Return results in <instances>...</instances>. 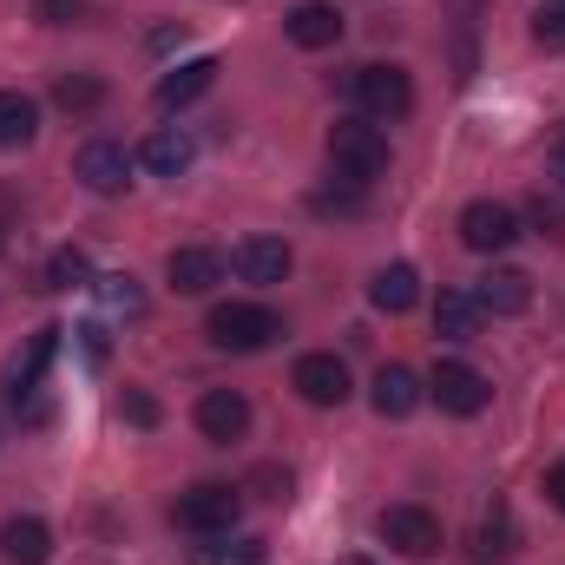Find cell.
Returning a JSON list of instances; mask_svg holds the SVG:
<instances>
[{"mask_svg": "<svg viewBox=\"0 0 565 565\" xmlns=\"http://www.w3.org/2000/svg\"><path fill=\"white\" fill-rule=\"evenodd\" d=\"M329 164H335V178H349V184H375L382 171H388V132L375 126V119H335L329 126Z\"/></svg>", "mask_w": 565, "mask_h": 565, "instance_id": "1", "label": "cell"}, {"mask_svg": "<svg viewBox=\"0 0 565 565\" xmlns=\"http://www.w3.org/2000/svg\"><path fill=\"white\" fill-rule=\"evenodd\" d=\"M204 335H211L217 349H231V355H257V349H270L282 335V316L264 309V302H217V309L204 316Z\"/></svg>", "mask_w": 565, "mask_h": 565, "instance_id": "2", "label": "cell"}, {"mask_svg": "<svg viewBox=\"0 0 565 565\" xmlns=\"http://www.w3.org/2000/svg\"><path fill=\"white\" fill-rule=\"evenodd\" d=\"M349 93H355L362 119H375V126H395V119L415 113V79L402 66H355L349 73Z\"/></svg>", "mask_w": 565, "mask_h": 565, "instance_id": "3", "label": "cell"}, {"mask_svg": "<svg viewBox=\"0 0 565 565\" xmlns=\"http://www.w3.org/2000/svg\"><path fill=\"white\" fill-rule=\"evenodd\" d=\"M237 513H244V487H217V480H204V487H191V493H178V500H171V526L204 533V540L231 533V526H237Z\"/></svg>", "mask_w": 565, "mask_h": 565, "instance_id": "4", "label": "cell"}, {"mask_svg": "<svg viewBox=\"0 0 565 565\" xmlns=\"http://www.w3.org/2000/svg\"><path fill=\"white\" fill-rule=\"evenodd\" d=\"M460 244H467V250H480V257L513 250V244H520V211H513V204H500V198H473V204L460 211Z\"/></svg>", "mask_w": 565, "mask_h": 565, "instance_id": "5", "label": "cell"}, {"mask_svg": "<svg viewBox=\"0 0 565 565\" xmlns=\"http://www.w3.org/2000/svg\"><path fill=\"white\" fill-rule=\"evenodd\" d=\"M427 395L440 402V415H460V422H473V415H487V402H493V382H487L480 369H467V362H440V369H434V382H427Z\"/></svg>", "mask_w": 565, "mask_h": 565, "instance_id": "6", "label": "cell"}, {"mask_svg": "<svg viewBox=\"0 0 565 565\" xmlns=\"http://www.w3.org/2000/svg\"><path fill=\"white\" fill-rule=\"evenodd\" d=\"M375 533H382V546L402 553V559H434V553H440V520H434L427 507H388V513L375 520Z\"/></svg>", "mask_w": 565, "mask_h": 565, "instance_id": "7", "label": "cell"}, {"mask_svg": "<svg viewBox=\"0 0 565 565\" xmlns=\"http://www.w3.org/2000/svg\"><path fill=\"white\" fill-rule=\"evenodd\" d=\"M73 178H79L93 198H119V191L132 184V158H126V145H113V139H86L79 158H73Z\"/></svg>", "mask_w": 565, "mask_h": 565, "instance_id": "8", "label": "cell"}, {"mask_svg": "<svg viewBox=\"0 0 565 565\" xmlns=\"http://www.w3.org/2000/svg\"><path fill=\"white\" fill-rule=\"evenodd\" d=\"M289 382H296V395L309 408H342L349 402V362L342 355H302Z\"/></svg>", "mask_w": 565, "mask_h": 565, "instance_id": "9", "label": "cell"}, {"mask_svg": "<svg viewBox=\"0 0 565 565\" xmlns=\"http://www.w3.org/2000/svg\"><path fill=\"white\" fill-rule=\"evenodd\" d=\"M198 434L217 440V447L244 440V434H250V402H244L237 388H204V395H198Z\"/></svg>", "mask_w": 565, "mask_h": 565, "instance_id": "10", "label": "cell"}, {"mask_svg": "<svg viewBox=\"0 0 565 565\" xmlns=\"http://www.w3.org/2000/svg\"><path fill=\"white\" fill-rule=\"evenodd\" d=\"M217 73H224V66H217V53H198V60L171 66V73L158 79V93H151V99H158V113H184L191 99H204V93L217 86Z\"/></svg>", "mask_w": 565, "mask_h": 565, "instance_id": "11", "label": "cell"}, {"mask_svg": "<svg viewBox=\"0 0 565 565\" xmlns=\"http://www.w3.org/2000/svg\"><path fill=\"white\" fill-rule=\"evenodd\" d=\"M289 264H296V250L282 244V237H244L237 250H231V270L244 282H257V289H270V282L289 277Z\"/></svg>", "mask_w": 565, "mask_h": 565, "instance_id": "12", "label": "cell"}, {"mask_svg": "<svg viewBox=\"0 0 565 565\" xmlns=\"http://www.w3.org/2000/svg\"><path fill=\"white\" fill-rule=\"evenodd\" d=\"M164 282H171L178 296H204L211 282H224V257H217L211 244H178V250L164 257Z\"/></svg>", "mask_w": 565, "mask_h": 565, "instance_id": "13", "label": "cell"}, {"mask_svg": "<svg viewBox=\"0 0 565 565\" xmlns=\"http://www.w3.org/2000/svg\"><path fill=\"white\" fill-rule=\"evenodd\" d=\"M282 33H289L296 46L322 53V46H335V40H342V13H335L329 0H302V7H289V13H282Z\"/></svg>", "mask_w": 565, "mask_h": 565, "instance_id": "14", "label": "cell"}, {"mask_svg": "<svg viewBox=\"0 0 565 565\" xmlns=\"http://www.w3.org/2000/svg\"><path fill=\"white\" fill-rule=\"evenodd\" d=\"M473 296H480V309H487V316H526V309H533V277H526V270H513V264H500V270H487V277H480Z\"/></svg>", "mask_w": 565, "mask_h": 565, "instance_id": "15", "label": "cell"}, {"mask_svg": "<svg viewBox=\"0 0 565 565\" xmlns=\"http://www.w3.org/2000/svg\"><path fill=\"white\" fill-rule=\"evenodd\" d=\"M191 158H198V139H191V132H178V126H158V132L139 145V164L151 171V178H184V171H191Z\"/></svg>", "mask_w": 565, "mask_h": 565, "instance_id": "16", "label": "cell"}, {"mask_svg": "<svg viewBox=\"0 0 565 565\" xmlns=\"http://www.w3.org/2000/svg\"><path fill=\"white\" fill-rule=\"evenodd\" d=\"M422 395H427V388L415 382V369L388 362V369L375 375V395H369V402H375V415H382V422H408V415L422 408Z\"/></svg>", "mask_w": 565, "mask_h": 565, "instance_id": "17", "label": "cell"}, {"mask_svg": "<svg viewBox=\"0 0 565 565\" xmlns=\"http://www.w3.org/2000/svg\"><path fill=\"white\" fill-rule=\"evenodd\" d=\"M480 296L473 289H440L434 296V335H447V342H473L480 335Z\"/></svg>", "mask_w": 565, "mask_h": 565, "instance_id": "18", "label": "cell"}, {"mask_svg": "<svg viewBox=\"0 0 565 565\" xmlns=\"http://www.w3.org/2000/svg\"><path fill=\"white\" fill-rule=\"evenodd\" d=\"M0 559L7 565H46L53 559V533H46V520H33V513L7 520V526H0Z\"/></svg>", "mask_w": 565, "mask_h": 565, "instance_id": "19", "label": "cell"}, {"mask_svg": "<svg viewBox=\"0 0 565 565\" xmlns=\"http://www.w3.org/2000/svg\"><path fill=\"white\" fill-rule=\"evenodd\" d=\"M369 302H375V309H388V316H408V309L422 302V270H415V264H388V270H375Z\"/></svg>", "mask_w": 565, "mask_h": 565, "instance_id": "20", "label": "cell"}, {"mask_svg": "<svg viewBox=\"0 0 565 565\" xmlns=\"http://www.w3.org/2000/svg\"><path fill=\"white\" fill-rule=\"evenodd\" d=\"M33 132H40V106H33L26 93L0 86V145L20 151V145H33Z\"/></svg>", "mask_w": 565, "mask_h": 565, "instance_id": "21", "label": "cell"}, {"mask_svg": "<svg viewBox=\"0 0 565 565\" xmlns=\"http://www.w3.org/2000/svg\"><path fill=\"white\" fill-rule=\"evenodd\" d=\"M53 106H60V113H99V106H106V79H93V73H60V79H53Z\"/></svg>", "mask_w": 565, "mask_h": 565, "instance_id": "22", "label": "cell"}, {"mask_svg": "<svg viewBox=\"0 0 565 565\" xmlns=\"http://www.w3.org/2000/svg\"><path fill=\"white\" fill-rule=\"evenodd\" d=\"M46 289H79V282H93V264H86V250L79 244H66V250H53L46 257V270H40Z\"/></svg>", "mask_w": 565, "mask_h": 565, "instance_id": "23", "label": "cell"}, {"mask_svg": "<svg viewBox=\"0 0 565 565\" xmlns=\"http://www.w3.org/2000/svg\"><path fill=\"white\" fill-rule=\"evenodd\" d=\"M204 565H270V546L264 540H231V533H217L211 546H204Z\"/></svg>", "mask_w": 565, "mask_h": 565, "instance_id": "24", "label": "cell"}, {"mask_svg": "<svg viewBox=\"0 0 565 565\" xmlns=\"http://www.w3.org/2000/svg\"><path fill=\"white\" fill-rule=\"evenodd\" d=\"M513 553V513L493 500V513L480 520V540H473V559H507Z\"/></svg>", "mask_w": 565, "mask_h": 565, "instance_id": "25", "label": "cell"}, {"mask_svg": "<svg viewBox=\"0 0 565 565\" xmlns=\"http://www.w3.org/2000/svg\"><path fill=\"white\" fill-rule=\"evenodd\" d=\"M99 282V302L113 309V316H145V289L132 270H119V277H93Z\"/></svg>", "mask_w": 565, "mask_h": 565, "instance_id": "26", "label": "cell"}, {"mask_svg": "<svg viewBox=\"0 0 565 565\" xmlns=\"http://www.w3.org/2000/svg\"><path fill=\"white\" fill-rule=\"evenodd\" d=\"M309 211H316V217H355V211H362V184L342 178V191H309Z\"/></svg>", "mask_w": 565, "mask_h": 565, "instance_id": "27", "label": "cell"}, {"mask_svg": "<svg viewBox=\"0 0 565 565\" xmlns=\"http://www.w3.org/2000/svg\"><path fill=\"white\" fill-rule=\"evenodd\" d=\"M526 217H533V231H540V237H565V198H559V191H533Z\"/></svg>", "mask_w": 565, "mask_h": 565, "instance_id": "28", "label": "cell"}, {"mask_svg": "<svg viewBox=\"0 0 565 565\" xmlns=\"http://www.w3.org/2000/svg\"><path fill=\"white\" fill-rule=\"evenodd\" d=\"M244 493H257V500H289V467H250V480H244Z\"/></svg>", "mask_w": 565, "mask_h": 565, "instance_id": "29", "label": "cell"}, {"mask_svg": "<svg viewBox=\"0 0 565 565\" xmlns=\"http://www.w3.org/2000/svg\"><path fill=\"white\" fill-rule=\"evenodd\" d=\"M533 40H540V46H565V0H546V7L533 13Z\"/></svg>", "mask_w": 565, "mask_h": 565, "instance_id": "30", "label": "cell"}, {"mask_svg": "<svg viewBox=\"0 0 565 565\" xmlns=\"http://www.w3.org/2000/svg\"><path fill=\"white\" fill-rule=\"evenodd\" d=\"M119 415L132 427H158V402H151L145 388H126V395H119Z\"/></svg>", "mask_w": 565, "mask_h": 565, "instance_id": "31", "label": "cell"}, {"mask_svg": "<svg viewBox=\"0 0 565 565\" xmlns=\"http://www.w3.org/2000/svg\"><path fill=\"white\" fill-rule=\"evenodd\" d=\"M33 13H40L46 26H73V20H79V0H33Z\"/></svg>", "mask_w": 565, "mask_h": 565, "instance_id": "32", "label": "cell"}, {"mask_svg": "<svg viewBox=\"0 0 565 565\" xmlns=\"http://www.w3.org/2000/svg\"><path fill=\"white\" fill-rule=\"evenodd\" d=\"M73 335H79L86 362H106V329H99V322H86V329H73Z\"/></svg>", "mask_w": 565, "mask_h": 565, "instance_id": "33", "label": "cell"}, {"mask_svg": "<svg viewBox=\"0 0 565 565\" xmlns=\"http://www.w3.org/2000/svg\"><path fill=\"white\" fill-rule=\"evenodd\" d=\"M546 500L565 513V460H553V467H546Z\"/></svg>", "mask_w": 565, "mask_h": 565, "instance_id": "34", "label": "cell"}, {"mask_svg": "<svg viewBox=\"0 0 565 565\" xmlns=\"http://www.w3.org/2000/svg\"><path fill=\"white\" fill-rule=\"evenodd\" d=\"M553 191H559V198H565V145H559V151H553Z\"/></svg>", "mask_w": 565, "mask_h": 565, "instance_id": "35", "label": "cell"}, {"mask_svg": "<svg viewBox=\"0 0 565 565\" xmlns=\"http://www.w3.org/2000/svg\"><path fill=\"white\" fill-rule=\"evenodd\" d=\"M0 244H7V237H0Z\"/></svg>", "mask_w": 565, "mask_h": 565, "instance_id": "36", "label": "cell"}]
</instances>
